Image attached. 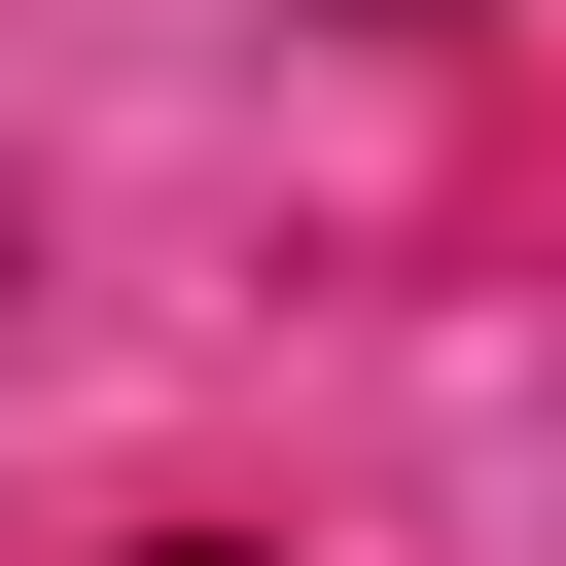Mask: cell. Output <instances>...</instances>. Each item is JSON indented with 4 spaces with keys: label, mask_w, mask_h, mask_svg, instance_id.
Here are the masks:
<instances>
[{
    "label": "cell",
    "mask_w": 566,
    "mask_h": 566,
    "mask_svg": "<svg viewBox=\"0 0 566 566\" xmlns=\"http://www.w3.org/2000/svg\"><path fill=\"white\" fill-rule=\"evenodd\" d=\"M142 566H248V531H142Z\"/></svg>",
    "instance_id": "6da1fadb"
},
{
    "label": "cell",
    "mask_w": 566,
    "mask_h": 566,
    "mask_svg": "<svg viewBox=\"0 0 566 566\" xmlns=\"http://www.w3.org/2000/svg\"><path fill=\"white\" fill-rule=\"evenodd\" d=\"M424 35H460V0H424Z\"/></svg>",
    "instance_id": "7a4b0ae2"
}]
</instances>
